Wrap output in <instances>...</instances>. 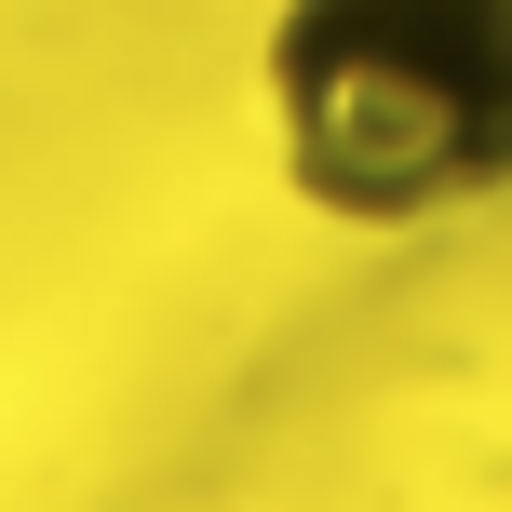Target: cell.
<instances>
[{"label":"cell","instance_id":"6da1fadb","mask_svg":"<svg viewBox=\"0 0 512 512\" xmlns=\"http://www.w3.org/2000/svg\"><path fill=\"white\" fill-rule=\"evenodd\" d=\"M270 135L337 230H432L512 189V0H283Z\"/></svg>","mask_w":512,"mask_h":512}]
</instances>
